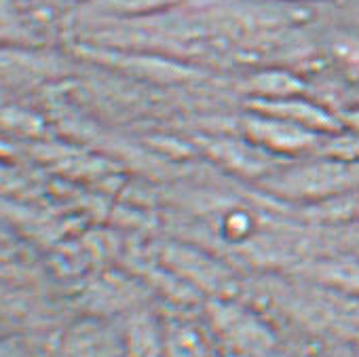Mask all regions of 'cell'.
Here are the masks:
<instances>
[{
    "label": "cell",
    "mask_w": 359,
    "mask_h": 357,
    "mask_svg": "<svg viewBox=\"0 0 359 357\" xmlns=\"http://www.w3.org/2000/svg\"><path fill=\"white\" fill-rule=\"evenodd\" d=\"M169 3H175V0H106V7L118 13H140V11H150Z\"/></svg>",
    "instance_id": "1"
}]
</instances>
